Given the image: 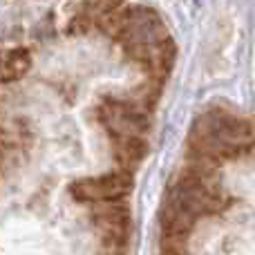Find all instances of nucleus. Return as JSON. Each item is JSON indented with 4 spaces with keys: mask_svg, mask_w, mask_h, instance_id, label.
I'll use <instances>...</instances> for the list:
<instances>
[{
    "mask_svg": "<svg viewBox=\"0 0 255 255\" xmlns=\"http://www.w3.org/2000/svg\"><path fill=\"white\" fill-rule=\"evenodd\" d=\"M163 206L177 208V211L199 220L204 215H213V213L222 211L226 206V199L222 197L217 186L206 184V181L197 179V177L181 172L179 179L168 188Z\"/></svg>",
    "mask_w": 255,
    "mask_h": 255,
    "instance_id": "f257e3e1",
    "label": "nucleus"
},
{
    "mask_svg": "<svg viewBox=\"0 0 255 255\" xmlns=\"http://www.w3.org/2000/svg\"><path fill=\"white\" fill-rule=\"evenodd\" d=\"M145 108H141L134 99H117L106 97L99 106L101 124L110 136L121 134H145L150 128Z\"/></svg>",
    "mask_w": 255,
    "mask_h": 255,
    "instance_id": "f03ea898",
    "label": "nucleus"
},
{
    "mask_svg": "<svg viewBox=\"0 0 255 255\" xmlns=\"http://www.w3.org/2000/svg\"><path fill=\"white\" fill-rule=\"evenodd\" d=\"M134 179L132 172L115 170L101 177H85L70 186V195L81 204H101V202H117L130 195Z\"/></svg>",
    "mask_w": 255,
    "mask_h": 255,
    "instance_id": "7ed1b4c3",
    "label": "nucleus"
},
{
    "mask_svg": "<svg viewBox=\"0 0 255 255\" xmlns=\"http://www.w3.org/2000/svg\"><path fill=\"white\" fill-rule=\"evenodd\" d=\"M90 222L97 229L101 247H124L130 238V208L124 204V199L117 202H101L94 204L92 213H90Z\"/></svg>",
    "mask_w": 255,
    "mask_h": 255,
    "instance_id": "20e7f679",
    "label": "nucleus"
},
{
    "mask_svg": "<svg viewBox=\"0 0 255 255\" xmlns=\"http://www.w3.org/2000/svg\"><path fill=\"white\" fill-rule=\"evenodd\" d=\"M34 65V49L29 45L16 43L7 49H0V83L9 85L20 81Z\"/></svg>",
    "mask_w": 255,
    "mask_h": 255,
    "instance_id": "39448f33",
    "label": "nucleus"
},
{
    "mask_svg": "<svg viewBox=\"0 0 255 255\" xmlns=\"http://www.w3.org/2000/svg\"><path fill=\"white\" fill-rule=\"evenodd\" d=\"M110 139H112V157L119 163V168L128 172H134L145 159V154H148V143H145L143 134H121V136H110Z\"/></svg>",
    "mask_w": 255,
    "mask_h": 255,
    "instance_id": "423d86ee",
    "label": "nucleus"
}]
</instances>
